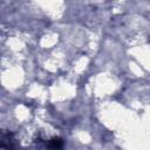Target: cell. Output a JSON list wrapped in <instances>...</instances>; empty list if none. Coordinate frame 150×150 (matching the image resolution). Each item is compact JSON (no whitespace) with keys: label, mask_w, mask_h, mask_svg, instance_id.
<instances>
[{"label":"cell","mask_w":150,"mask_h":150,"mask_svg":"<svg viewBox=\"0 0 150 150\" xmlns=\"http://www.w3.org/2000/svg\"><path fill=\"white\" fill-rule=\"evenodd\" d=\"M49 148H61L62 146V141L60 138H54L48 143Z\"/></svg>","instance_id":"cell-1"}]
</instances>
